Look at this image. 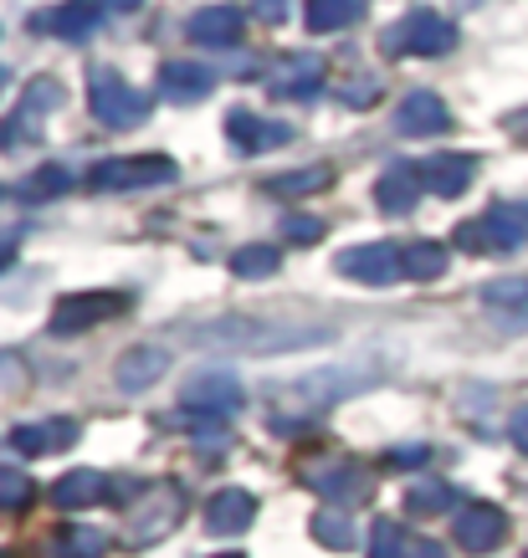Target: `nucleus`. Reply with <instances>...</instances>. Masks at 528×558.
Returning <instances> with one entry per match:
<instances>
[{
    "instance_id": "obj_1",
    "label": "nucleus",
    "mask_w": 528,
    "mask_h": 558,
    "mask_svg": "<svg viewBox=\"0 0 528 558\" xmlns=\"http://www.w3.org/2000/svg\"><path fill=\"white\" fill-rule=\"evenodd\" d=\"M524 241H528V201H497L488 205V216L457 226V246L472 256L518 252Z\"/></svg>"
},
{
    "instance_id": "obj_2",
    "label": "nucleus",
    "mask_w": 528,
    "mask_h": 558,
    "mask_svg": "<svg viewBox=\"0 0 528 558\" xmlns=\"http://www.w3.org/2000/svg\"><path fill=\"white\" fill-rule=\"evenodd\" d=\"M380 47L391 51V57H446V51L457 47V26L442 11H431V5H416L395 26H385Z\"/></svg>"
},
{
    "instance_id": "obj_3",
    "label": "nucleus",
    "mask_w": 528,
    "mask_h": 558,
    "mask_svg": "<svg viewBox=\"0 0 528 558\" xmlns=\"http://www.w3.org/2000/svg\"><path fill=\"white\" fill-rule=\"evenodd\" d=\"M87 108H93V119L103 129H134V123L149 119V98L113 68L87 72Z\"/></svg>"
},
{
    "instance_id": "obj_4",
    "label": "nucleus",
    "mask_w": 528,
    "mask_h": 558,
    "mask_svg": "<svg viewBox=\"0 0 528 558\" xmlns=\"http://www.w3.org/2000/svg\"><path fill=\"white\" fill-rule=\"evenodd\" d=\"M180 180V165L170 154H129V159H103L87 170V190H159Z\"/></svg>"
},
{
    "instance_id": "obj_5",
    "label": "nucleus",
    "mask_w": 528,
    "mask_h": 558,
    "mask_svg": "<svg viewBox=\"0 0 528 558\" xmlns=\"http://www.w3.org/2000/svg\"><path fill=\"white\" fill-rule=\"evenodd\" d=\"M180 410H185L190 425H216V421H226V415H237L241 410L237 374L201 369L195 379H185V389H180Z\"/></svg>"
},
{
    "instance_id": "obj_6",
    "label": "nucleus",
    "mask_w": 528,
    "mask_h": 558,
    "mask_svg": "<svg viewBox=\"0 0 528 558\" xmlns=\"http://www.w3.org/2000/svg\"><path fill=\"white\" fill-rule=\"evenodd\" d=\"M62 108V83L57 77H36L26 93H21L16 102V113L0 123V149H32V144H41V129L36 123L47 119V113H57Z\"/></svg>"
},
{
    "instance_id": "obj_7",
    "label": "nucleus",
    "mask_w": 528,
    "mask_h": 558,
    "mask_svg": "<svg viewBox=\"0 0 528 558\" xmlns=\"http://www.w3.org/2000/svg\"><path fill=\"white\" fill-rule=\"evenodd\" d=\"M298 482L308 492H319L328 502H364L370 497V472L355 457H319L298 466Z\"/></svg>"
},
{
    "instance_id": "obj_8",
    "label": "nucleus",
    "mask_w": 528,
    "mask_h": 558,
    "mask_svg": "<svg viewBox=\"0 0 528 558\" xmlns=\"http://www.w3.org/2000/svg\"><path fill=\"white\" fill-rule=\"evenodd\" d=\"M134 303L129 292H68L62 303L51 307V333L57 339H77V333H87V328H98V323L119 318L123 307Z\"/></svg>"
},
{
    "instance_id": "obj_9",
    "label": "nucleus",
    "mask_w": 528,
    "mask_h": 558,
    "mask_svg": "<svg viewBox=\"0 0 528 558\" xmlns=\"http://www.w3.org/2000/svg\"><path fill=\"white\" fill-rule=\"evenodd\" d=\"M364 385H370V374H359V369H319V374H308V379H298V385H288L277 400H292V405L303 410V425H308L319 410H328L334 400H349Z\"/></svg>"
},
{
    "instance_id": "obj_10",
    "label": "nucleus",
    "mask_w": 528,
    "mask_h": 558,
    "mask_svg": "<svg viewBox=\"0 0 528 558\" xmlns=\"http://www.w3.org/2000/svg\"><path fill=\"white\" fill-rule=\"evenodd\" d=\"M334 271L349 282H364V288H391L395 277H406V262H400V246L370 241V246H349L334 256Z\"/></svg>"
},
{
    "instance_id": "obj_11",
    "label": "nucleus",
    "mask_w": 528,
    "mask_h": 558,
    "mask_svg": "<svg viewBox=\"0 0 528 558\" xmlns=\"http://www.w3.org/2000/svg\"><path fill=\"white\" fill-rule=\"evenodd\" d=\"M185 518V497L180 487H154L129 508V543H159L175 523Z\"/></svg>"
},
{
    "instance_id": "obj_12",
    "label": "nucleus",
    "mask_w": 528,
    "mask_h": 558,
    "mask_svg": "<svg viewBox=\"0 0 528 558\" xmlns=\"http://www.w3.org/2000/svg\"><path fill=\"white\" fill-rule=\"evenodd\" d=\"M452 538L467 548V554H493L508 538V512L493 508V502H467V508L452 518Z\"/></svg>"
},
{
    "instance_id": "obj_13",
    "label": "nucleus",
    "mask_w": 528,
    "mask_h": 558,
    "mask_svg": "<svg viewBox=\"0 0 528 558\" xmlns=\"http://www.w3.org/2000/svg\"><path fill=\"white\" fill-rule=\"evenodd\" d=\"M391 129L400 138H436L452 129V108H446L431 87H416V93L400 98V108L391 113Z\"/></svg>"
},
{
    "instance_id": "obj_14",
    "label": "nucleus",
    "mask_w": 528,
    "mask_h": 558,
    "mask_svg": "<svg viewBox=\"0 0 528 558\" xmlns=\"http://www.w3.org/2000/svg\"><path fill=\"white\" fill-rule=\"evenodd\" d=\"M226 134L247 154H273V149H283V144H292L298 129H288L283 119H262L252 108H231V113H226Z\"/></svg>"
},
{
    "instance_id": "obj_15",
    "label": "nucleus",
    "mask_w": 528,
    "mask_h": 558,
    "mask_svg": "<svg viewBox=\"0 0 528 558\" xmlns=\"http://www.w3.org/2000/svg\"><path fill=\"white\" fill-rule=\"evenodd\" d=\"M328 68L319 51H298V57H283L273 72H267V93H277V98H313L319 87H324Z\"/></svg>"
},
{
    "instance_id": "obj_16",
    "label": "nucleus",
    "mask_w": 528,
    "mask_h": 558,
    "mask_svg": "<svg viewBox=\"0 0 528 558\" xmlns=\"http://www.w3.org/2000/svg\"><path fill=\"white\" fill-rule=\"evenodd\" d=\"M416 170H421V190L442 195V201H457L461 190L478 180V154H431Z\"/></svg>"
},
{
    "instance_id": "obj_17",
    "label": "nucleus",
    "mask_w": 528,
    "mask_h": 558,
    "mask_svg": "<svg viewBox=\"0 0 528 558\" xmlns=\"http://www.w3.org/2000/svg\"><path fill=\"white\" fill-rule=\"evenodd\" d=\"M77 436H83V425L68 421V415L36 421V425H11V451H21V457H51V451L77 446Z\"/></svg>"
},
{
    "instance_id": "obj_18",
    "label": "nucleus",
    "mask_w": 528,
    "mask_h": 558,
    "mask_svg": "<svg viewBox=\"0 0 528 558\" xmlns=\"http://www.w3.org/2000/svg\"><path fill=\"white\" fill-rule=\"evenodd\" d=\"M241 32H247V16H241L237 5H205L185 26V36L195 47H216V51H231L241 41Z\"/></svg>"
},
{
    "instance_id": "obj_19",
    "label": "nucleus",
    "mask_w": 528,
    "mask_h": 558,
    "mask_svg": "<svg viewBox=\"0 0 528 558\" xmlns=\"http://www.w3.org/2000/svg\"><path fill=\"white\" fill-rule=\"evenodd\" d=\"M256 518V497L247 487H221L211 502H205V527L216 533V538H237L247 533Z\"/></svg>"
},
{
    "instance_id": "obj_20",
    "label": "nucleus",
    "mask_w": 528,
    "mask_h": 558,
    "mask_svg": "<svg viewBox=\"0 0 528 558\" xmlns=\"http://www.w3.org/2000/svg\"><path fill=\"white\" fill-rule=\"evenodd\" d=\"M165 374H170V354L139 343V349H129V354L113 364V385H119L123 395H144V389H154Z\"/></svg>"
},
{
    "instance_id": "obj_21",
    "label": "nucleus",
    "mask_w": 528,
    "mask_h": 558,
    "mask_svg": "<svg viewBox=\"0 0 528 558\" xmlns=\"http://www.w3.org/2000/svg\"><path fill=\"white\" fill-rule=\"evenodd\" d=\"M98 21H103V0H62L41 26H47L51 36H62V41H93Z\"/></svg>"
},
{
    "instance_id": "obj_22",
    "label": "nucleus",
    "mask_w": 528,
    "mask_h": 558,
    "mask_svg": "<svg viewBox=\"0 0 528 558\" xmlns=\"http://www.w3.org/2000/svg\"><path fill=\"white\" fill-rule=\"evenodd\" d=\"M211 87H216V72L201 62H165L159 68V93L170 102H201Z\"/></svg>"
},
{
    "instance_id": "obj_23",
    "label": "nucleus",
    "mask_w": 528,
    "mask_h": 558,
    "mask_svg": "<svg viewBox=\"0 0 528 558\" xmlns=\"http://www.w3.org/2000/svg\"><path fill=\"white\" fill-rule=\"evenodd\" d=\"M421 195V170L416 165H391V170H380L375 180V205L385 216H406L410 205Z\"/></svg>"
},
{
    "instance_id": "obj_24",
    "label": "nucleus",
    "mask_w": 528,
    "mask_h": 558,
    "mask_svg": "<svg viewBox=\"0 0 528 558\" xmlns=\"http://www.w3.org/2000/svg\"><path fill=\"white\" fill-rule=\"evenodd\" d=\"M103 497H108V476L93 472V466H77V472H68V476H57V482H51V502H57V508H68V512L93 508V502H103Z\"/></svg>"
},
{
    "instance_id": "obj_25",
    "label": "nucleus",
    "mask_w": 528,
    "mask_h": 558,
    "mask_svg": "<svg viewBox=\"0 0 528 558\" xmlns=\"http://www.w3.org/2000/svg\"><path fill=\"white\" fill-rule=\"evenodd\" d=\"M72 190V170L68 165H41V170L21 174L16 185H11V195L26 205H41V201H57V195H68Z\"/></svg>"
},
{
    "instance_id": "obj_26",
    "label": "nucleus",
    "mask_w": 528,
    "mask_h": 558,
    "mask_svg": "<svg viewBox=\"0 0 528 558\" xmlns=\"http://www.w3.org/2000/svg\"><path fill=\"white\" fill-rule=\"evenodd\" d=\"M364 16V0H308L303 5V26L313 36H328V32H344Z\"/></svg>"
},
{
    "instance_id": "obj_27",
    "label": "nucleus",
    "mask_w": 528,
    "mask_h": 558,
    "mask_svg": "<svg viewBox=\"0 0 528 558\" xmlns=\"http://www.w3.org/2000/svg\"><path fill=\"white\" fill-rule=\"evenodd\" d=\"M334 185V170L328 165H308V170H288V174H267L262 190L267 195H288V201H303V195H319V190Z\"/></svg>"
},
{
    "instance_id": "obj_28",
    "label": "nucleus",
    "mask_w": 528,
    "mask_h": 558,
    "mask_svg": "<svg viewBox=\"0 0 528 558\" xmlns=\"http://www.w3.org/2000/svg\"><path fill=\"white\" fill-rule=\"evenodd\" d=\"M400 262H406L410 282H442L446 267H452V252H446L442 241H410L406 252H400Z\"/></svg>"
},
{
    "instance_id": "obj_29",
    "label": "nucleus",
    "mask_w": 528,
    "mask_h": 558,
    "mask_svg": "<svg viewBox=\"0 0 528 558\" xmlns=\"http://www.w3.org/2000/svg\"><path fill=\"white\" fill-rule=\"evenodd\" d=\"M482 303L493 307V313H508L513 328H528V282H524V277L488 282V288H482Z\"/></svg>"
},
{
    "instance_id": "obj_30",
    "label": "nucleus",
    "mask_w": 528,
    "mask_h": 558,
    "mask_svg": "<svg viewBox=\"0 0 528 558\" xmlns=\"http://www.w3.org/2000/svg\"><path fill=\"white\" fill-rule=\"evenodd\" d=\"M277 267H283V252H277V246H262V241L231 252V271H237L241 282H267V277H277Z\"/></svg>"
},
{
    "instance_id": "obj_31",
    "label": "nucleus",
    "mask_w": 528,
    "mask_h": 558,
    "mask_svg": "<svg viewBox=\"0 0 528 558\" xmlns=\"http://www.w3.org/2000/svg\"><path fill=\"white\" fill-rule=\"evenodd\" d=\"M452 497H457V487L452 482H416V487L406 492V512H416V518H436V512L452 508Z\"/></svg>"
},
{
    "instance_id": "obj_32",
    "label": "nucleus",
    "mask_w": 528,
    "mask_h": 558,
    "mask_svg": "<svg viewBox=\"0 0 528 558\" xmlns=\"http://www.w3.org/2000/svg\"><path fill=\"white\" fill-rule=\"evenodd\" d=\"M308 527H313V538L324 543V548H339V554H349V548L359 543V527H355L349 512H319Z\"/></svg>"
},
{
    "instance_id": "obj_33",
    "label": "nucleus",
    "mask_w": 528,
    "mask_h": 558,
    "mask_svg": "<svg viewBox=\"0 0 528 558\" xmlns=\"http://www.w3.org/2000/svg\"><path fill=\"white\" fill-rule=\"evenodd\" d=\"M108 554V538L98 527H62L57 533V558H103Z\"/></svg>"
},
{
    "instance_id": "obj_34",
    "label": "nucleus",
    "mask_w": 528,
    "mask_h": 558,
    "mask_svg": "<svg viewBox=\"0 0 528 558\" xmlns=\"http://www.w3.org/2000/svg\"><path fill=\"white\" fill-rule=\"evenodd\" d=\"M36 497V482L21 466H0V512H26Z\"/></svg>"
},
{
    "instance_id": "obj_35",
    "label": "nucleus",
    "mask_w": 528,
    "mask_h": 558,
    "mask_svg": "<svg viewBox=\"0 0 528 558\" xmlns=\"http://www.w3.org/2000/svg\"><path fill=\"white\" fill-rule=\"evenodd\" d=\"M370 558H406V538H400L395 518H375V527H370Z\"/></svg>"
},
{
    "instance_id": "obj_36",
    "label": "nucleus",
    "mask_w": 528,
    "mask_h": 558,
    "mask_svg": "<svg viewBox=\"0 0 528 558\" xmlns=\"http://www.w3.org/2000/svg\"><path fill=\"white\" fill-rule=\"evenodd\" d=\"M283 241L313 246V241H324V220H319V216H288V220H283Z\"/></svg>"
},
{
    "instance_id": "obj_37",
    "label": "nucleus",
    "mask_w": 528,
    "mask_h": 558,
    "mask_svg": "<svg viewBox=\"0 0 528 558\" xmlns=\"http://www.w3.org/2000/svg\"><path fill=\"white\" fill-rule=\"evenodd\" d=\"M339 98L349 102V108H370V102H375V83H370V77H355L349 87H339Z\"/></svg>"
},
{
    "instance_id": "obj_38",
    "label": "nucleus",
    "mask_w": 528,
    "mask_h": 558,
    "mask_svg": "<svg viewBox=\"0 0 528 558\" xmlns=\"http://www.w3.org/2000/svg\"><path fill=\"white\" fill-rule=\"evenodd\" d=\"M385 461H391V466H427V461H431V446H395Z\"/></svg>"
},
{
    "instance_id": "obj_39",
    "label": "nucleus",
    "mask_w": 528,
    "mask_h": 558,
    "mask_svg": "<svg viewBox=\"0 0 528 558\" xmlns=\"http://www.w3.org/2000/svg\"><path fill=\"white\" fill-rule=\"evenodd\" d=\"M508 440L528 457V405H518V410L508 415Z\"/></svg>"
},
{
    "instance_id": "obj_40",
    "label": "nucleus",
    "mask_w": 528,
    "mask_h": 558,
    "mask_svg": "<svg viewBox=\"0 0 528 558\" xmlns=\"http://www.w3.org/2000/svg\"><path fill=\"white\" fill-rule=\"evenodd\" d=\"M16 252H21V231H11V226H0V271L16 262Z\"/></svg>"
},
{
    "instance_id": "obj_41",
    "label": "nucleus",
    "mask_w": 528,
    "mask_h": 558,
    "mask_svg": "<svg viewBox=\"0 0 528 558\" xmlns=\"http://www.w3.org/2000/svg\"><path fill=\"white\" fill-rule=\"evenodd\" d=\"M256 16L262 21H288V0H256Z\"/></svg>"
},
{
    "instance_id": "obj_42",
    "label": "nucleus",
    "mask_w": 528,
    "mask_h": 558,
    "mask_svg": "<svg viewBox=\"0 0 528 558\" xmlns=\"http://www.w3.org/2000/svg\"><path fill=\"white\" fill-rule=\"evenodd\" d=\"M410 558H452V554H446L442 543H431V538H421V543H416V548H410Z\"/></svg>"
},
{
    "instance_id": "obj_43",
    "label": "nucleus",
    "mask_w": 528,
    "mask_h": 558,
    "mask_svg": "<svg viewBox=\"0 0 528 558\" xmlns=\"http://www.w3.org/2000/svg\"><path fill=\"white\" fill-rule=\"evenodd\" d=\"M108 11H139V0H103Z\"/></svg>"
},
{
    "instance_id": "obj_44",
    "label": "nucleus",
    "mask_w": 528,
    "mask_h": 558,
    "mask_svg": "<svg viewBox=\"0 0 528 558\" xmlns=\"http://www.w3.org/2000/svg\"><path fill=\"white\" fill-rule=\"evenodd\" d=\"M5 83H11V72H5V68H0V93H5Z\"/></svg>"
},
{
    "instance_id": "obj_45",
    "label": "nucleus",
    "mask_w": 528,
    "mask_h": 558,
    "mask_svg": "<svg viewBox=\"0 0 528 558\" xmlns=\"http://www.w3.org/2000/svg\"><path fill=\"white\" fill-rule=\"evenodd\" d=\"M216 558H247V554H216Z\"/></svg>"
}]
</instances>
